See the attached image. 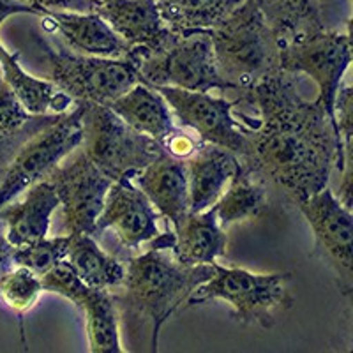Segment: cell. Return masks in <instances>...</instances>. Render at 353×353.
Segmentation results:
<instances>
[{
    "mask_svg": "<svg viewBox=\"0 0 353 353\" xmlns=\"http://www.w3.org/2000/svg\"><path fill=\"white\" fill-rule=\"evenodd\" d=\"M46 181L53 185L69 235H96V219L105 205L112 179L101 172L81 150L65 165H57Z\"/></svg>",
    "mask_w": 353,
    "mask_h": 353,
    "instance_id": "cell-11",
    "label": "cell"
},
{
    "mask_svg": "<svg viewBox=\"0 0 353 353\" xmlns=\"http://www.w3.org/2000/svg\"><path fill=\"white\" fill-rule=\"evenodd\" d=\"M41 52L48 62L50 81L74 103L110 105L137 83H143L137 65L128 57L81 55L37 39Z\"/></svg>",
    "mask_w": 353,
    "mask_h": 353,
    "instance_id": "cell-6",
    "label": "cell"
},
{
    "mask_svg": "<svg viewBox=\"0 0 353 353\" xmlns=\"http://www.w3.org/2000/svg\"><path fill=\"white\" fill-rule=\"evenodd\" d=\"M132 184L143 191L161 216L172 223L173 232L189 214L188 165L170 154H161L150 165L137 172Z\"/></svg>",
    "mask_w": 353,
    "mask_h": 353,
    "instance_id": "cell-14",
    "label": "cell"
},
{
    "mask_svg": "<svg viewBox=\"0 0 353 353\" xmlns=\"http://www.w3.org/2000/svg\"><path fill=\"white\" fill-rule=\"evenodd\" d=\"M90 2H92V4H94V8H96V6H99V4H105V2H108V0H90Z\"/></svg>",
    "mask_w": 353,
    "mask_h": 353,
    "instance_id": "cell-37",
    "label": "cell"
},
{
    "mask_svg": "<svg viewBox=\"0 0 353 353\" xmlns=\"http://www.w3.org/2000/svg\"><path fill=\"white\" fill-rule=\"evenodd\" d=\"M165 97L179 124L191 128L201 141L230 150L237 157L248 150V128L235 119L233 110L239 101L212 97L209 92H194L176 87H154Z\"/></svg>",
    "mask_w": 353,
    "mask_h": 353,
    "instance_id": "cell-10",
    "label": "cell"
},
{
    "mask_svg": "<svg viewBox=\"0 0 353 353\" xmlns=\"http://www.w3.org/2000/svg\"><path fill=\"white\" fill-rule=\"evenodd\" d=\"M80 309L87 318V336L92 353H122L119 311L108 290L90 288Z\"/></svg>",
    "mask_w": 353,
    "mask_h": 353,
    "instance_id": "cell-24",
    "label": "cell"
},
{
    "mask_svg": "<svg viewBox=\"0 0 353 353\" xmlns=\"http://www.w3.org/2000/svg\"><path fill=\"white\" fill-rule=\"evenodd\" d=\"M163 149L166 154L176 157V159H188V157L193 156L194 150L198 149L196 143L191 137H188L185 132H182L181 129H176L173 134H170L165 141H163Z\"/></svg>",
    "mask_w": 353,
    "mask_h": 353,
    "instance_id": "cell-34",
    "label": "cell"
},
{
    "mask_svg": "<svg viewBox=\"0 0 353 353\" xmlns=\"http://www.w3.org/2000/svg\"><path fill=\"white\" fill-rule=\"evenodd\" d=\"M106 106L134 131L159 141L161 147L163 141L176 131L168 103L156 88L147 83H137Z\"/></svg>",
    "mask_w": 353,
    "mask_h": 353,
    "instance_id": "cell-19",
    "label": "cell"
},
{
    "mask_svg": "<svg viewBox=\"0 0 353 353\" xmlns=\"http://www.w3.org/2000/svg\"><path fill=\"white\" fill-rule=\"evenodd\" d=\"M265 207H267V189L254 179V173L249 172L239 161L228 188L214 203L219 226L226 230L235 223L253 219L263 212Z\"/></svg>",
    "mask_w": 353,
    "mask_h": 353,
    "instance_id": "cell-23",
    "label": "cell"
},
{
    "mask_svg": "<svg viewBox=\"0 0 353 353\" xmlns=\"http://www.w3.org/2000/svg\"><path fill=\"white\" fill-rule=\"evenodd\" d=\"M279 62L283 71L295 74L304 72L318 87L316 103L334 121V99L337 88L352 64V34L337 32L321 27L299 34L281 44Z\"/></svg>",
    "mask_w": 353,
    "mask_h": 353,
    "instance_id": "cell-9",
    "label": "cell"
},
{
    "mask_svg": "<svg viewBox=\"0 0 353 353\" xmlns=\"http://www.w3.org/2000/svg\"><path fill=\"white\" fill-rule=\"evenodd\" d=\"M173 233V256L184 265H212L226 253L228 237L219 226L214 205L201 212H189Z\"/></svg>",
    "mask_w": 353,
    "mask_h": 353,
    "instance_id": "cell-20",
    "label": "cell"
},
{
    "mask_svg": "<svg viewBox=\"0 0 353 353\" xmlns=\"http://www.w3.org/2000/svg\"><path fill=\"white\" fill-rule=\"evenodd\" d=\"M334 124L341 143V161H339V191L337 200L352 209V179H353V88L350 83H341L334 99Z\"/></svg>",
    "mask_w": 353,
    "mask_h": 353,
    "instance_id": "cell-27",
    "label": "cell"
},
{
    "mask_svg": "<svg viewBox=\"0 0 353 353\" xmlns=\"http://www.w3.org/2000/svg\"><path fill=\"white\" fill-rule=\"evenodd\" d=\"M108 228L115 230L122 245L131 249L159 235L156 209L143 191L132 184V176H122L110 185L94 232L97 235Z\"/></svg>",
    "mask_w": 353,
    "mask_h": 353,
    "instance_id": "cell-13",
    "label": "cell"
},
{
    "mask_svg": "<svg viewBox=\"0 0 353 353\" xmlns=\"http://www.w3.org/2000/svg\"><path fill=\"white\" fill-rule=\"evenodd\" d=\"M14 14H37L43 17V12L30 6L27 0H0V25L4 23L9 17Z\"/></svg>",
    "mask_w": 353,
    "mask_h": 353,
    "instance_id": "cell-35",
    "label": "cell"
},
{
    "mask_svg": "<svg viewBox=\"0 0 353 353\" xmlns=\"http://www.w3.org/2000/svg\"><path fill=\"white\" fill-rule=\"evenodd\" d=\"M165 251L152 248L131 258L121 285L122 293L113 297L129 330L149 327L152 352H157L163 323L214 274L212 265H184Z\"/></svg>",
    "mask_w": 353,
    "mask_h": 353,
    "instance_id": "cell-2",
    "label": "cell"
},
{
    "mask_svg": "<svg viewBox=\"0 0 353 353\" xmlns=\"http://www.w3.org/2000/svg\"><path fill=\"white\" fill-rule=\"evenodd\" d=\"M28 4L34 6L43 12L52 11H72V12H92L94 4L90 0H27Z\"/></svg>",
    "mask_w": 353,
    "mask_h": 353,
    "instance_id": "cell-33",
    "label": "cell"
},
{
    "mask_svg": "<svg viewBox=\"0 0 353 353\" xmlns=\"http://www.w3.org/2000/svg\"><path fill=\"white\" fill-rule=\"evenodd\" d=\"M12 245L9 244L8 237H6L4 223L0 221V279L4 277V274H8L9 270L14 267V261H12Z\"/></svg>",
    "mask_w": 353,
    "mask_h": 353,
    "instance_id": "cell-36",
    "label": "cell"
},
{
    "mask_svg": "<svg viewBox=\"0 0 353 353\" xmlns=\"http://www.w3.org/2000/svg\"><path fill=\"white\" fill-rule=\"evenodd\" d=\"M50 28L61 34L68 48L81 55L122 59L129 46L119 34L96 12L52 11L41 17Z\"/></svg>",
    "mask_w": 353,
    "mask_h": 353,
    "instance_id": "cell-16",
    "label": "cell"
},
{
    "mask_svg": "<svg viewBox=\"0 0 353 353\" xmlns=\"http://www.w3.org/2000/svg\"><path fill=\"white\" fill-rule=\"evenodd\" d=\"M212 277L198 286L184 305L191 307L209 301H223L244 325L256 323L270 329L276 321V311L288 309L293 304L286 286L292 281V274H254L217 263H212Z\"/></svg>",
    "mask_w": 353,
    "mask_h": 353,
    "instance_id": "cell-5",
    "label": "cell"
},
{
    "mask_svg": "<svg viewBox=\"0 0 353 353\" xmlns=\"http://www.w3.org/2000/svg\"><path fill=\"white\" fill-rule=\"evenodd\" d=\"M57 207H61L59 196L46 179L32 184L20 196L0 207V221L4 223L9 244L20 248L46 237Z\"/></svg>",
    "mask_w": 353,
    "mask_h": 353,
    "instance_id": "cell-15",
    "label": "cell"
},
{
    "mask_svg": "<svg viewBox=\"0 0 353 353\" xmlns=\"http://www.w3.org/2000/svg\"><path fill=\"white\" fill-rule=\"evenodd\" d=\"M242 0H156L161 18L173 32L212 28Z\"/></svg>",
    "mask_w": 353,
    "mask_h": 353,
    "instance_id": "cell-26",
    "label": "cell"
},
{
    "mask_svg": "<svg viewBox=\"0 0 353 353\" xmlns=\"http://www.w3.org/2000/svg\"><path fill=\"white\" fill-rule=\"evenodd\" d=\"M32 113H28L12 88L0 78V129L4 131H18L28 121H32Z\"/></svg>",
    "mask_w": 353,
    "mask_h": 353,
    "instance_id": "cell-32",
    "label": "cell"
},
{
    "mask_svg": "<svg viewBox=\"0 0 353 353\" xmlns=\"http://www.w3.org/2000/svg\"><path fill=\"white\" fill-rule=\"evenodd\" d=\"M83 103H74L69 113H61L53 124L28 138L0 176V207L20 196L25 189L43 181L74 152L83 140L81 129Z\"/></svg>",
    "mask_w": 353,
    "mask_h": 353,
    "instance_id": "cell-8",
    "label": "cell"
},
{
    "mask_svg": "<svg viewBox=\"0 0 353 353\" xmlns=\"http://www.w3.org/2000/svg\"><path fill=\"white\" fill-rule=\"evenodd\" d=\"M188 165L189 212H201L212 207L228 188L239 166V157L212 143L198 145Z\"/></svg>",
    "mask_w": 353,
    "mask_h": 353,
    "instance_id": "cell-18",
    "label": "cell"
},
{
    "mask_svg": "<svg viewBox=\"0 0 353 353\" xmlns=\"http://www.w3.org/2000/svg\"><path fill=\"white\" fill-rule=\"evenodd\" d=\"M129 46L157 50L172 30L161 18L156 0H108L92 9Z\"/></svg>",
    "mask_w": 353,
    "mask_h": 353,
    "instance_id": "cell-17",
    "label": "cell"
},
{
    "mask_svg": "<svg viewBox=\"0 0 353 353\" xmlns=\"http://www.w3.org/2000/svg\"><path fill=\"white\" fill-rule=\"evenodd\" d=\"M314 233L318 248L339 276L343 292H352L353 281V216L337 200L329 185L297 203Z\"/></svg>",
    "mask_w": 353,
    "mask_h": 353,
    "instance_id": "cell-12",
    "label": "cell"
},
{
    "mask_svg": "<svg viewBox=\"0 0 353 353\" xmlns=\"http://www.w3.org/2000/svg\"><path fill=\"white\" fill-rule=\"evenodd\" d=\"M69 242H71L69 233L64 237H44L41 241L32 242V244L12 249V261H14V265L27 267L37 276H43L44 272L52 269L53 265L65 260Z\"/></svg>",
    "mask_w": 353,
    "mask_h": 353,
    "instance_id": "cell-29",
    "label": "cell"
},
{
    "mask_svg": "<svg viewBox=\"0 0 353 353\" xmlns=\"http://www.w3.org/2000/svg\"><path fill=\"white\" fill-rule=\"evenodd\" d=\"M65 260L69 261L81 281L90 288H121L125 277V267L112 254L99 248L94 235L77 233L71 235Z\"/></svg>",
    "mask_w": 353,
    "mask_h": 353,
    "instance_id": "cell-22",
    "label": "cell"
},
{
    "mask_svg": "<svg viewBox=\"0 0 353 353\" xmlns=\"http://www.w3.org/2000/svg\"><path fill=\"white\" fill-rule=\"evenodd\" d=\"M39 277L43 292L62 295L68 301H71L77 307H80L83 299L87 297L88 290H90V286L85 285L78 277V274L74 272V269L69 265L68 260L59 261L57 265H53L48 272H44Z\"/></svg>",
    "mask_w": 353,
    "mask_h": 353,
    "instance_id": "cell-30",
    "label": "cell"
},
{
    "mask_svg": "<svg viewBox=\"0 0 353 353\" xmlns=\"http://www.w3.org/2000/svg\"><path fill=\"white\" fill-rule=\"evenodd\" d=\"M209 34L221 77L242 97L263 78L281 71V44L256 0H242Z\"/></svg>",
    "mask_w": 353,
    "mask_h": 353,
    "instance_id": "cell-3",
    "label": "cell"
},
{
    "mask_svg": "<svg viewBox=\"0 0 353 353\" xmlns=\"http://www.w3.org/2000/svg\"><path fill=\"white\" fill-rule=\"evenodd\" d=\"M61 117V113H44V115H34L32 121H28L18 131H4L0 129V176L4 175L6 168L9 166V163L12 161V157L17 156L18 150L21 149V145L32 138L36 132H39L41 129L48 128L50 124L57 121Z\"/></svg>",
    "mask_w": 353,
    "mask_h": 353,
    "instance_id": "cell-31",
    "label": "cell"
},
{
    "mask_svg": "<svg viewBox=\"0 0 353 353\" xmlns=\"http://www.w3.org/2000/svg\"><path fill=\"white\" fill-rule=\"evenodd\" d=\"M239 103L260 113H239L248 128V150L239 161L249 172L279 185L295 205L327 188L341 161L336 124L316 101L299 94L293 74L274 72Z\"/></svg>",
    "mask_w": 353,
    "mask_h": 353,
    "instance_id": "cell-1",
    "label": "cell"
},
{
    "mask_svg": "<svg viewBox=\"0 0 353 353\" xmlns=\"http://www.w3.org/2000/svg\"><path fill=\"white\" fill-rule=\"evenodd\" d=\"M83 152L112 181L134 176L165 154L159 141L134 131L110 106L83 103Z\"/></svg>",
    "mask_w": 353,
    "mask_h": 353,
    "instance_id": "cell-7",
    "label": "cell"
},
{
    "mask_svg": "<svg viewBox=\"0 0 353 353\" xmlns=\"http://www.w3.org/2000/svg\"><path fill=\"white\" fill-rule=\"evenodd\" d=\"M41 292V277L27 267L14 265L0 279V299L17 313H25L32 307Z\"/></svg>",
    "mask_w": 353,
    "mask_h": 353,
    "instance_id": "cell-28",
    "label": "cell"
},
{
    "mask_svg": "<svg viewBox=\"0 0 353 353\" xmlns=\"http://www.w3.org/2000/svg\"><path fill=\"white\" fill-rule=\"evenodd\" d=\"M0 65L4 71L6 83L12 88V92L17 94L28 113L44 115L48 113V110L64 113L65 108L71 106V97L59 90L50 80H39L28 74L18 62V53L12 55L2 44H0Z\"/></svg>",
    "mask_w": 353,
    "mask_h": 353,
    "instance_id": "cell-21",
    "label": "cell"
},
{
    "mask_svg": "<svg viewBox=\"0 0 353 353\" xmlns=\"http://www.w3.org/2000/svg\"><path fill=\"white\" fill-rule=\"evenodd\" d=\"M128 59L137 65L143 83L150 87H176L194 92L233 90L221 77L214 57L209 28L173 32L157 50L131 46Z\"/></svg>",
    "mask_w": 353,
    "mask_h": 353,
    "instance_id": "cell-4",
    "label": "cell"
},
{
    "mask_svg": "<svg viewBox=\"0 0 353 353\" xmlns=\"http://www.w3.org/2000/svg\"><path fill=\"white\" fill-rule=\"evenodd\" d=\"M272 32L285 44L299 34L325 27L320 0H256Z\"/></svg>",
    "mask_w": 353,
    "mask_h": 353,
    "instance_id": "cell-25",
    "label": "cell"
}]
</instances>
